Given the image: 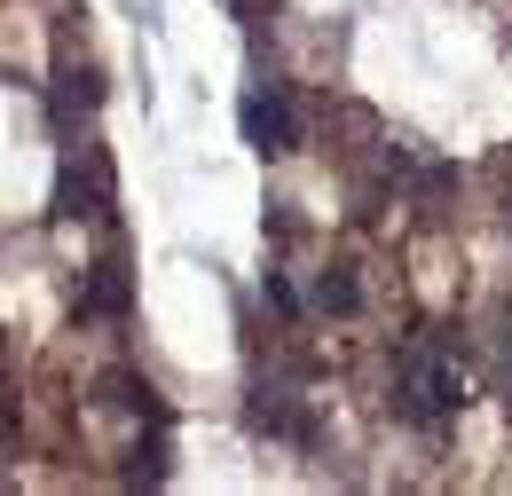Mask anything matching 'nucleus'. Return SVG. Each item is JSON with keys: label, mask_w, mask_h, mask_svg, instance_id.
I'll list each match as a JSON object with an SVG mask.
<instances>
[{"label": "nucleus", "mask_w": 512, "mask_h": 496, "mask_svg": "<svg viewBox=\"0 0 512 496\" xmlns=\"http://www.w3.org/2000/svg\"><path fill=\"white\" fill-rule=\"evenodd\" d=\"M457 402H465V386H457V371H449L434 347H418V355L394 363V410H402L410 426H449Z\"/></svg>", "instance_id": "f257e3e1"}, {"label": "nucleus", "mask_w": 512, "mask_h": 496, "mask_svg": "<svg viewBox=\"0 0 512 496\" xmlns=\"http://www.w3.org/2000/svg\"><path fill=\"white\" fill-rule=\"evenodd\" d=\"M111 213V166L87 150V166L64 158V174H56V221H103Z\"/></svg>", "instance_id": "f03ea898"}, {"label": "nucleus", "mask_w": 512, "mask_h": 496, "mask_svg": "<svg viewBox=\"0 0 512 496\" xmlns=\"http://www.w3.org/2000/svg\"><path fill=\"white\" fill-rule=\"evenodd\" d=\"M237 126H245V142H253L260 158H284V150H300V119H292V103L284 95H245L237 103Z\"/></svg>", "instance_id": "7ed1b4c3"}, {"label": "nucleus", "mask_w": 512, "mask_h": 496, "mask_svg": "<svg viewBox=\"0 0 512 496\" xmlns=\"http://www.w3.org/2000/svg\"><path fill=\"white\" fill-rule=\"evenodd\" d=\"M245 426H253V434H284V441H300V449L316 441V418H308V410H300L284 386H268V378H260L253 402H245Z\"/></svg>", "instance_id": "20e7f679"}, {"label": "nucleus", "mask_w": 512, "mask_h": 496, "mask_svg": "<svg viewBox=\"0 0 512 496\" xmlns=\"http://www.w3.org/2000/svg\"><path fill=\"white\" fill-rule=\"evenodd\" d=\"M95 103H103V79L87 71V63H64L56 79H48V126L71 134L79 119H95Z\"/></svg>", "instance_id": "39448f33"}, {"label": "nucleus", "mask_w": 512, "mask_h": 496, "mask_svg": "<svg viewBox=\"0 0 512 496\" xmlns=\"http://www.w3.org/2000/svg\"><path fill=\"white\" fill-rule=\"evenodd\" d=\"M127 308H134V276H127V260L111 252V260H95V276L79 292V315H127Z\"/></svg>", "instance_id": "423d86ee"}, {"label": "nucleus", "mask_w": 512, "mask_h": 496, "mask_svg": "<svg viewBox=\"0 0 512 496\" xmlns=\"http://www.w3.org/2000/svg\"><path fill=\"white\" fill-rule=\"evenodd\" d=\"M316 308H323V315H355V308H363L355 268H323V276H316Z\"/></svg>", "instance_id": "0eeeda50"}, {"label": "nucleus", "mask_w": 512, "mask_h": 496, "mask_svg": "<svg viewBox=\"0 0 512 496\" xmlns=\"http://www.w3.org/2000/svg\"><path fill=\"white\" fill-rule=\"evenodd\" d=\"M127 481H150V489H158V481H166V441H158V434H150V441H142V449H134Z\"/></svg>", "instance_id": "6e6552de"}, {"label": "nucleus", "mask_w": 512, "mask_h": 496, "mask_svg": "<svg viewBox=\"0 0 512 496\" xmlns=\"http://www.w3.org/2000/svg\"><path fill=\"white\" fill-rule=\"evenodd\" d=\"M119 8H127L134 24H158V16H166V0H119Z\"/></svg>", "instance_id": "1a4fd4ad"}]
</instances>
